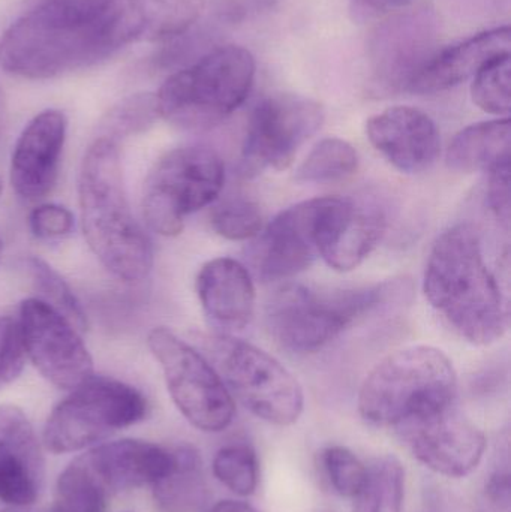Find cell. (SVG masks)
<instances>
[{
	"mask_svg": "<svg viewBox=\"0 0 511 512\" xmlns=\"http://www.w3.org/2000/svg\"><path fill=\"white\" fill-rule=\"evenodd\" d=\"M197 294L207 318L222 330H243L254 316V282L236 259L204 264L197 276Z\"/></svg>",
	"mask_w": 511,
	"mask_h": 512,
	"instance_id": "cell-22",
	"label": "cell"
},
{
	"mask_svg": "<svg viewBox=\"0 0 511 512\" xmlns=\"http://www.w3.org/2000/svg\"><path fill=\"white\" fill-rule=\"evenodd\" d=\"M81 228L90 251L123 282H141L153 267V246L126 194L120 144L95 137L78 176Z\"/></svg>",
	"mask_w": 511,
	"mask_h": 512,
	"instance_id": "cell-1",
	"label": "cell"
},
{
	"mask_svg": "<svg viewBox=\"0 0 511 512\" xmlns=\"http://www.w3.org/2000/svg\"><path fill=\"white\" fill-rule=\"evenodd\" d=\"M159 117L155 93H135L120 99L98 123L96 137L120 141L143 134L155 125Z\"/></svg>",
	"mask_w": 511,
	"mask_h": 512,
	"instance_id": "cell-27",
	"label": "cell"
},
{
	"mask_svg": "<svg viewBox=\"0 0 511 512\" xmlns=\"http://www.w3.org/2000/svg\"><path fill=\"white\" fill-rule=\"evenodd\" d=\"M321 465L330 486L344 498H356L368 480V468L345 447L333 445L321 453Z\"/></svg>",
	"mask_w": 511,
	"mask_h": 512,
	"instance_id": "cell-34",
	"label": "cell"
},
{
	"mask_svg": "<svg viewBox=\"0 0 511 512\" xmlns=\"http://www.w3.org/2000/svg\"><path fill=\"white\" fill-rule=\"evenodd\" d=\"M26 268L33 286L38 291L36 298L53 307L80 333H84L89 327L86 313L66 280L48 262L38 256H29L26 259Z\"/></svg>",
	"mask_w": 511,
	"mask_h": 512,
	"instance_id": "cell-30",
	"label": "cell"
},
{
	"mask_svg": "<svg viewBox=\"0 0 511 512\" xmlns=\"http://www.w3.org/2000/svg\"><path fill=\"white\" fill-rule=\"evenodd\" d=\"M510 45V27L500 26L477 33L452 47L438 50L411 84L410 92L432 95L453 89L468 78H473L483 66L498 56L510 53Z\"/></svg>",
	"mask_w": 511,
	"mask_h": 512,
	"instance_id": "cell-21",
	"label": "cell"
},
{
	"mask_svg": "<svg viewBox=\"0 0 511 512\" xmlns=\"http://www.w3.org/2000/svg\"><path fill=\"white\" fill-rule=\"evenodd\" d=\"M511 123L509 117L476 123L462 129L447 149L450 170L459 173L491 171L510 162Z\"/></svg>",
	"mask_w": 511,
	"mask_h": 512,
	"instance_id": "cell-23",
	"label": "cell"
},
{
	"mask_svg": "<svg viewBox=\"0 0 511 512\" xmlns=\"http://www.w3.org/2000/svg\"><path fill=\"white\" fill-rule=\"evenodd\" d=\"M17 321L26 357L51 385L71 391L95 375L80 331L53 307L39 298H27Z\"/></svg>",
	"mask_w": 511,
	"mask_h": 512,
	"instance_id": "cell-14",
	"label": "cell"
},
{
	"mask_svg": "<svg viewBox=\"0 0 511 512\" xmlns=\"http://www.w3.org/2000/svg\"><path fill=\"white\" fill-rule=\"evenodd\" d=\"M423 289L449 327L473 345H491L506 333V303L473 225H456L437 240Z\"/></svg>",
	"mask_w": 511,
	"mask_h": 512,
	"instance_id": "cell-2",
	"label": "cell"
},
{
	"mask_svg": "<svg viewBox=\"0 0 511 512\" xmlns=\"http://www.w3.org/2000/svg\"><path fill=\"white\" fill-rule=\"evenodd\" d=\"M408 2L410 0H351V14L356 20H369L402 8Z\"/></svg>",
	"mask_w": 511,
	"mask_h": 512,
	"instance_id": "cell-40",
	"label": "cell"
},
{
	"mask_svg": "<svg viewBox=\"0 0 511 512\" xmlns=\"http://www.w3.org/2000/svg\"><path fill=\"white\" fill-rule=\"evenodd\" d=\"M224 182V162L209 147L170 150L153 165L144 182L146 224L161 236H179L192 213L219 197Z\"/></svg>",
	"mask_w": 511,
	"mask_h": 512,
	"instance_id": "cell-9",
	"label": "cell"
},
{
	"mask_svg": "<svg viewBox=\"0 0 511 512\" xmlns=\"http://www.w3.org/2000/svg\"><path fill=\"white\" fill-rule=\"evenodd\" d=\"M203 462L192 447L173 451V466L153 486L156 504L162 512H198L207 498Z\"/></svg>",
	"mask_w": 511,
	"mask_h": 512,
	"instance_id": "cell-25",
	"label": "cell"
},
{
	"mask_svg": "<svg viewBox=\"0 0 511 512\" xmlns=\"http://www.w3.org/2000/svg\"><path fill=\"white\" fill-rule=\"evenodd\" d=\"M509 460L489 475L479 499L480 512H511Z\"/></svg>",
	"mask_w": 511,
	"mask_h": 512,
	"instance_id": "cell-38",
	"label": "cell"
},
{
	"mask_svg": "<svg viewBox=\"0 0 511 512\" xmlns=\"http://www.w3.org/2000/svg\"><path fill=\"white\" fill-rule=\"evenodd\" d=\"M146 414V397L137 388L92 375L51 411L42 441L51 453H78L140 423Z\"/></svg>",
	"mask_w": 511,
	"mask_h": 512,
	"instance_id": "cell-7",
	"label": "cell"
},
{
	"mask_svg": "<svg viewBox=\"0 0 511 512\" xmlns=\"http://www.w3.org/2000/svg\"><path fill=\"white\" fill-rule=\"evenodd\" d=\"M68 120L60 110L36 114L21 131L9 167L12 189L21 200H44L59 176Z\"/></svg>",
	"mask_w": 511,
	"mask_h": 512,
	"instance_id": "cell-16",
	"label": "cell"
},
{
	"mask_svg": "<svg viewBox=\"0 0 511 512\" xmlns=\"http://www.w3.org/2000/svg\"><path fill=\"white\" fill-rule=\"evenodd\" d=\"M90 474L108 496L125 490L155 486L173 466V451L138 439L102 442L81 454Z\"/></svg>",
	"mask_w": 511,
	"mask_h": 512,
	"instance_id": "cell-20",
	"label": "cell"
},
{
	"mask_svg": "<svg viewBox=\"0 0 511 512\" xmlns=\"http://www.w3.org/2000/svg\"><path fill=\"white\" fill-rule=\"evenodd\" d=\"M26 363L17 319L0 316V388L14 382Z\"/></svg>",
	"mask_w": 511,
	"mask_h": 512,
	"instance_id": "cell-36",
	"label": "cell"
},
{
	"mask_svg": "<svg viewBox=\"0 0 511 512\" xmlns=\"http://www.w3.org/2000/svg\"><path fill=\"white\" fill-rule=\"evenodd\" d=\"M213 230L228 240H248L263 230V215L254 201L231 197L219 203L210 215Z\"/></svg>",
	"mask_w": 511,
	"mask_h": 512,
	"instance_id": "cell-33",
	"label": "cell"
},
{
	"mask_svg": "<svg viewBox=\"0 0 511 512\" xmlns=\"http://www.w3.org/2000/svg\"><path fill=\"white\" fill-rule=\"evenodd\" d=\"M108 498V493L77 457L60 474L48 512H105Z\"/></svg>",
	"mask_w": 511,
	"mask_h": 512,
	"instance_id": "cell-28",
	"label": "cell"
},
{
	"mask_svg": "<svg viewBox=\"0 0 511 512\" xmlns=\"http://www.w3.org/2000/svg\"><path fill=\"white\" fill-rule=\"evenodd\" d=\"M386 227V215L380 207L353 201V209L344 227L321 258L335 270H354L377 248Z\"/></svg>",
	"mask_w": 511,
	"mask_h": 512,
	"instance_id": "cell-24",
	"label": "cell"
},
{
	"mask_svg": "<svg viewBox=\"0 0 511 512\" xmlns=\"http://www.w3.org/2000/svg\"><path fill=\"white\" fill-rule=\"evenodd\" d=\"M210 512H260L252 505L242 501H222L216 504Z\"/></svg>",
	"mask_w": 511,
	"mask_h": 512,
	"instance_id": "cell-42",
	"label": "cell"
},
{
	"mask_svg": "<svg viewBox=\"0 0 511 512\" xmlns=\"http://www.w3.org/2000/svg\"><path fill=\"white\" fill-rule=\"evenodd\" d=\"M366 134L372 146L402 173H422L440 156V131L434 120L408 105L372 116L366 123Z\"/></svg>",
	"mask_w": 511,
	"mask_h": 512,
	"instance_id": "cell-18",
	"label": "cell"
},
{
	"mask_svg": "<svg viewBox=\"0 0 511 512\" xmlns=\"http://www.w3.org/2000/svg\"><path fill=\"white\" fill-rule=\"evenodd\" d=\"M458 379L452 361L432 346L393 352L369 373L359 394L363 420L395 429L417 415L456 403Z\"/></svg>",
	"mask_w": 511,
	"mask_h": 512,
	"instance_id": "cell-5",
	"label": "cell"
},
{
	"mask_svg": "<svg viewBox=\"0 0 511 512\" xmlns=\"http://www.w3.org/2000/svg\"><path fill=\"white\" fill-rule=\"evenodd\" d=\"M2 189H3V182H2V179H0V194H2ZM0 251H2V245H0Z\"/></svg>",
	"mask_w": 511,
	"mask_h": 512,
	"instance_id": "cell-44",
	"label": "cell"
},
{
	"mask_svg": "<svg viewBox=\"0 0 511 512\" xmlns=\"http://www.w3.org/2000/svg\"><path fill=\"white\" fill-rule=\"evenodd\" d=\"M213 474L237 496H251L258 486L257 454L245 444L227 445L216 453Z\"/></svg>",
	"mask_w": 511,
	"mask_h": 512,
	"instance_id": "cell-32",
	"label": "cell"
},
{
	"mask_svg": "<svg viewBox=\"0 0 511 512\" xmlns=\"http://www.w3.org/2000/svg\"><path fill=\"white\" fill-rule=\"evenodd\" d=\"M511 57L510 53L483 66L473 77L471 98L480 110L494 116L509 117L511 107Z\"/></svg>",
	"mask_w": 511,
	"mask_h": 512,
	"instance_id": "cell-31",
	"label": "cell"
},
{
	"mask_svg": "<svg viewBox=\"0 0 511 512\" xmlns=\"http://www.w3.org/2000/svg\"><path fill=\"white\" fill-rule=\"evenodd\" d=\"M0 512H23L20 511V508H12V510L0 511Z\"/></svg>",
	"mask_w": 511,
	"mask_h": 512,
	"instance_id": "cell-43",
	"label": "cell"
},
{
	"mask_svg": "<svg viewBox=\"0 0 511 512\" xmlns=\"http://www.w3.org/2000/svg\"><path fill=\"white\" fill-rule=\"evenodd\" d=\"M405 496V471L396 457L375 460L368 468V480L354 498L351 512H402Z\"/></svg>",
	"mask_w": 511,
	"mask_h": 512,
	"instance_id": "cell-26",
	"label": "cell"
},
{
	"mask_svg": "<svg viewBox=\"0 0 511 512\" xmlns=\"http://www.w3.org/2000/svg\"><path fill=\"white\" fill-rule=\"evenodd\" d=\"M422 465L447 478H464L482 462L486 439L456 403L417 415L392 429Z\"/></svg>",
	"mask_w": 511,
	"mask_h": 512,
	"instance_id": "cell-15",
	"label": "cell"
},
{
	"mask_svg": "<svg viewBox=\"0 0 511 512\" xmlns=\"http://www.w3.org/2000/svg\"><path fill=\"white\" fill-rule=\"evenodd\" d=\"M353 209L345 198H314L279 213L252 252L261 279H287L308 268L332 246Z\"/></svg>",
	"mask_w": 511,
	"mask_h": 512,
	"instance_id": "cell-10",
	"label": "cell"
},
{
	"mask_svg": "<svg viewBox=\"0 0 511 512\" xmlns=\"http://www.w3.org/2000/svg\"><path fill=\"white\" fill-rule=\"evenodd\" d=\"M359 167V156L348 141L341 138L321 140L297 170L299 182H339L353 176Z\"/></svg>",
	"mask_w": 511,
	"mask_h": 512,
	"instance_id": "cell-29",
	"label": "cell"
},
{
	"mask_svg": "<svg viewBox=\"0 0 511 512\" xmlns=\"http://www.w3.org/2000/svg\"><path fill=\"white\" fill-rule=\"evenodd\" d=\"M71 11L83 15H99L108 8L113 0H53Z\"/></svg>",
	"mask_w": 511,
	"mask_h": 512,
	"instance_id": "cell-41",
	"label": "cell"
},
{
	"mask_svg": "<svg viewBox=\"0 0 511 512\" xmlns=\"http://www.w3.org/2000/svg\"><path fill=\"white\" fill-rule=\"evenodd\" d=\"M147 345L161 366L168 393L183 417L203 432L227 429L236 406L210 361L168 328L150 331Z\"/></svg>",
	"mask_w": 511,
	"mask_h": 512,
	"instance_id": "cell-11",
	"label": "cell"
},
{
	"mask_svg": "<svg viewBox=\"0 0 511 512\" xmlns=\"http://www.w3.org/2000/svg\"><path fill=\"white\" fill-rule=\"evenodd\" d=\"M401 294V282L338 292L291 285L282 288L267 306V327L282 348L308 354L324 348L342 331Z\"/></svg>",
	"mask_w": 511,
	"mask_h": 512,
	"instance_id": "cell-6",
	"label": "cell"
},
{
	"mask_svg": "<svg viewBox=\"0 0 511 512\" xmlns=\"http://www.w3.org/2000/svg\"><path fill=\"white\" fill-rule=\"evenodd\" d=\"M41 442L23 409L0 405V502L11 508L35 504L44 486Z\"/></svg>",
	"mask_w": 511,
	"mask_h": 512,
	"instance_id": "cell-17",
	"label": "cell"
},
{
	"mask_svg": "<svg viewBox=\"0 0 511 512\" xmlns=\"http://www.w3.org/2000/svg\"><path fill=\"white\" fill-rule=\"evenodd\" d=\"M29 227L36 239H63L74 230V215L59 204H41L30 213Z\"/></svg>",
	"mask_w": 511,
	"mask_h": 512,
	"instance_id": "cell-37",
	"label": "cell"
},
{
	"mask_svg": "<svg viewBox=\"0 0 511 512\" xmlns=\"http://www.w3.org/2000/svg\"><path fill=\"white\" fill-rule=\"evenodd\" d=\"M204 0H113L104 11L116 50L143 42H170L203 14Z\"/></svg>",
	"mask_w": 511,
	"mask_h": 512,
	"instance_id": "cell-19",
	"label": "cell"
},
{
	"mask_svg": "<svg viewBox=\"0 0 511 512\" xmlns=\"http://www.w3.org/2000/svg\"><path fill=\"white\" fill-rule=\"evenodd\" d=\"M255 59L240 45H218L174 71L156 95L159 117L186 131H207L251 93Z\"/></svg>",
	"mask_w": 511,
	"mask_h": 512,
	"instance_id": "cell-4",
	"label": "cell"
},
{
	"mask_svg": "<svg viewBox=\"0 0 511 512\" xmlns=\"http://www.w3.org/2000/svg\"><path fill=\"white\" fill-rule=\"evenodd\" d=\"M104 12L83 15L47 0L0 38V66L24 80H51L116 53Z\"/></svg>",
	"mask_w": 511,
	"mask_h": 512,
	"instance_id": "cell-3",
	"label": "cell"
},
{
	"mask_svg": "<svg viewBox=\"0 0 511 512\" xmlns=\"http://www.w3.org/2000/svg\"><path fill=\"white\" fill-rule=\"evenodd\" d=\"M324 122L321 104L305 96L281 93L264 98L252 111L243 143L240 168L245 176L285 170L300 147Z\"/></svg>",
	"mask_w": 511,
	"mask_h": 512,
	"instance_id": "cell-12",
	"label": "cell"
},
{
	"mask_svg": "<svg viewBox=\"0 0 511 512\" xmlns=\"http://www.w3.org/2000/svg\"><path fill=\"white\" fill-rule=\"evenodd\" d=\"M204 349L231 396L255 417L282 427L299 420L305 406L302 387L272 355L227 334L209 337Z\"/></svg>",
	"mask_w": 511,
	"mask_h": 512,
	"instance_id": "cell-8",
	"label": "cell"
},
{
	"mask_svg": "<svg viewBox=\"0 0 511 512\" xmlns=\"http://www.w3.org/2000/svg\"><path fill=\"white\" fill-rule=\"evenodd\" d=\"M279 0H204V11L215 26L236 27L272 11Z\"/></svg>",
	"mask_w": 511,
	"mask_h": 512,
	"instance_id": "cell-35",
	"label": "cell"
},
{
	"mask_svg": "<svg viewBox=\"0 0 511 512\" xmlns=\"http://www.w3.org/2000/svg\"><path fill=\"white\" fill-rule=\"evenodd\" d=\"M488 204L498 221L510 224V162L489 171Z\"/></svg>",
	"mask_w": 511,
	"mask_h": 512,
	"instance_id": "cell-39",
	"label": "cell"
},
{
	"mask_svg": "<svg viewBox=\"0 0 511 512\" xmlns=\"http://www.w3.org/2000/svg\"><path fill=\"white\" fill-rule=\"evenodd\" d=\"M440 20L429 8L399 12L375 27L368 41V63L381 90L410 92L420 72L437 54Z\"/></svg>",
	"mask_w": 511,
	"mask_h": 512,
	"instance_id": "cell-13",
	"label": "cell"
}]
</instances>
